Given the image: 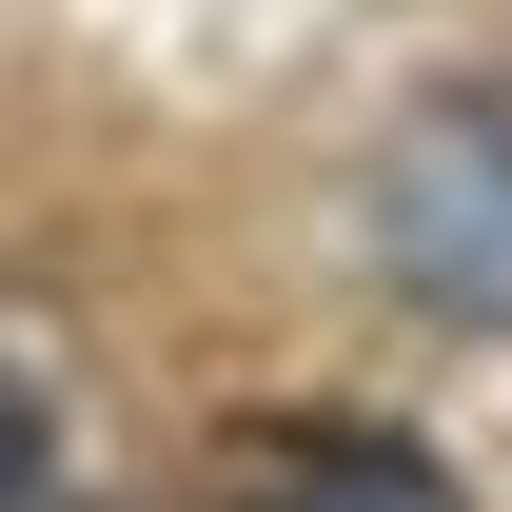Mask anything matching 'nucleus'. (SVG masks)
Listing matches in <instances>:
<instances>
[{
    "label": "nucleus",
    "mask_w": 512,
    "mask_h": 512,
    "mask_svg": "<svg viewBox=\"0 0 512 512\" xmlns=\"http://www.w3.org/2000/svg\"><path fill=\"white\" fill-rule=\"evenodd\" d=\"M375 256L434 296L453 335H512V99H414L375 158Z\"/></svg>",
    "instance_id": "1"
},
{
    "label": "nucleus",
    "mask_w": 512,
    "mask_h": 512,
    "mask_svg": "<svg viewBox=\"0 0 512 512\" xmlns=\"http://www.w3.org/2000/svg\"><path fill=\"white\" fill-rule=\"evenodd\" d=\"M217 512H473V493L414 434H375V414H276V434H237Z\"/></svg>",
    "instance_id": "2"
},
{
    "label": "nucleus",
    "mask_w": 512,
    "mask_h": 512,
    "mask_svg": "<svg viewBox=\"0 0 512 512\" xmlns=\"http://www.w3.org/2000/svg\"><path fill=\"white\" fill-rule=\"evenodd\" d=\"M40 473H60V414H40V375H20V355H0V512L40 493Z\"/></svg>",
    "instance_id": "3"
}]
</instances>
